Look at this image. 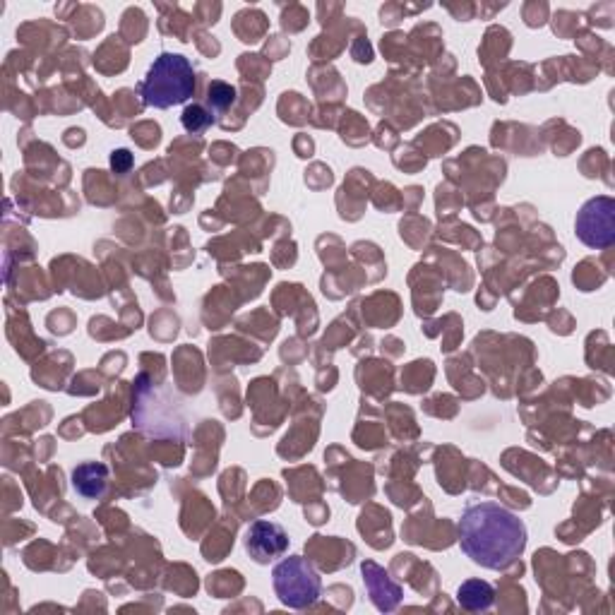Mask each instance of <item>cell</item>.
<instances>
[{
  "mask_svg": "<svg viewBox=\"0 0 615 615\" xmlns=\"http://www.w3.org/2000/svg\"><path fill=\"white\" fill-rule=\"evenodd\" d=\"M459 546L486 570H505L527 548V527L498 503L469 505L459 519Z\"/></svg>",
  "mask_w": 615,
  "mask_h": 615,
  "instance_id": "6da1fadb",
  "label": "cell"
},
{
  "mask_svg": "<svg viewBox=\"0 0 615 615\" xmlns=\"http://www.w3.org/2000/svg\"><path fill=\"white\" fill-rule=\"evenodd\" d=\"M142 101L152 109H171L195 94V68L181 53H161L140 85Z\"/></svg>",
  "mask_w": 615,
  "mask_h": 615,
  "instance_id": "7a4b0ae2",
  "label": "cell"
},
{
  "mask_svg": "<svg viewBox=\"0 0 615 615\" xmlns=\"http://www.w3.org/2000/svg\"><path fill=\"white\" fill-rule=\"evenodd\" d=\"M272 584L279 601L284 606L294 608V611L315 606L322 594V579L318 570L301 555H291V558H284L282 563L274 565Z\"/></svg>",
  "mask_w": 615,
  "mask_h": 615,
  "instance_id": "3957f363",
  "label": "cell"
},
{
  "mask_svg": "<svg viewBox=\"0 0 615 615\" xmlns=\"http://www.w3.org/2000/svg\"><path fill=\"white\" fill-rule=\"evenodd\" d=\"M577 238L584 246L603 250L615 243V200L608 195L591 197L577 212Z\"/></svg>",
  "mask_w": 615,
  "mask_h": 615,
  "instance_id": "277c9868",
  "label": "cell"
},
{
  "mask_svg": "<svg viewBox=\"0 0 615 615\" xmlns=\"http://www.w3.org/2000/svg\"><path fill=\"white\" fill-rule=\"evenodd\" d=\"M286 548H289V536H286V531L279 524L258 519L246 531V551L255 563H272L274 558H282Z\"/></svg>",
  "mask_w": 615,
  "mask_h": 615,
  "instance_id": "5b68a950",
  "label": "cell"
},
{
  "mask_svg": "<svg viewBox=\"0 0 615 615\" xmlns=\"http://www.w3.org/2000/svg\"><path fill=\"white\" fill-rule=\"evenodd\" d=\"M363 582H366L370 601L375 603L378 611L390 613L399 606V601H402V589H399V584H394L390 575L375 563H363Z\"/></svg>",
  "mask_w": 615,
  "mask_h": 615,
  "instance_id": "8992f818",
  "label": "cell"
},
{
  "mask_svg": "<svg viewBox=\"0 0 615 615\" xmlns=\"http://www.w3.org/2000/svg\"><path fill=\"white\" fill-rule=\"evenodd\" d=\"M109 486V469L99 462H85L73 471V488L82 498L97 500Z\"/></svg>",
  "mask_w": 615,
  "mask_h": 615,
  "instance_id": "52a82bcc",
  "label": "cell"
},
{
  "mask_svg": "<svg viewBox=\"0 0 615 615\" xmlns=\"http://www.w3.org/2000/svg\"><path fill=\"white\" fill-rule=\"evenodd\" d=\"M457 603L464 608V611L471 613L488 611V608L495 603V589L486 582V579H467L457 591Z\"/></svg>",
  "mask_w": 615,
  "mask_h": 615,
  "instance_id": "ba28073f",
  "label": "cell"
},
{
  "mask_svg": "<svg viewBox=\"0 0 615 615\" xmlns=\"http://www.w3.org/2000/svg\"><path fill=\"white\" fill-rule=\"evenodd\" d=\"M212 121H214L212 113H207L202 106H197V104L188 106V109L183 111V125L188 133H205V130L212 125Z\"/></svg>",
  "mask_w": 615,
  "mask_h": 615,
  "instance_id": "9c48e42d",
  "label": "cell"
},
{
  "mask_svg": "<svg viewBox=\"0 0 615 615\" xmlns=\"http://www.w3.org/2000/svg\"><path fill=\"white\" fill-rule=\"evenodd\" d=\"M207 99H210L212 109L224 111V109H229V106L236 101V89L231 85H226V82H212L210 97H207Z\"/></svg>",
  "mask_w": 615,
  "mask_h": 615,
  "instance_id": "30bf717a",
  "label": "cell"
},
{
  "mask_svg": "<svg viewBox=\"0 0 615 615\" xmlns=\"http://www.w3.org/2000/svg\"><path fill=\"white\" fill-rule=\"evenodd\" d=\"M111 166H113V171L125 173L130 166H133V154H130L128 149H118V152L111 154Z\"/></svg>",
  "mask_w": 615,
  "mask_h": 615,
  "instance_id": "8fae6325",
  "label": "cell"
}]
</instances>
